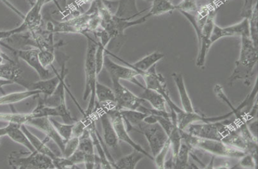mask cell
I'll return each mask as SVG.
<instances>
[{"instance_id": "6da1fadb", "label": "cell", "mask_w": 258, "mask_h": 169, "mask_svg": "<svg viewBox=\"0 0 258 169\" xmlns=\"http://www.w3.org/2000/svg\"><path fill=\"white\" fill-rule=\"evenodd\" d=\"M239 58L235 63V68L229 77V85L235 82L243 81L245 85H250L253 70L257 62V49L250 37H240Z\"/></svg>"}, {"instance_id": "7a4b0ae2", "label": "cell", "mask_w": 258, "mask_h": 169, "mask_svg": "<svg viewBox=\"0 0 258 169\" xmlns=\"http://www.w3.org/2000/svg\"><path fill=\"white\" fill-rule=\"evenodd\" d=\"M84 36L87 39L88 45L85 61V89L83 98L86 101L90 96L87 109L84 116H90L93 114L95 108L96 85L97 82L95 55L98 41L92 38L88 33L84 34Z\"/></svg>"}, {"instance_id": "3957f363", "label": "cell", "mask_w": 258, "mask_h": 169, "mask_svg": "<svg viewBox=\"0 0 258 169\" xmlns=\"http://www.w3.org/2000/svg\"><path fill=\"white\" fill-rule=\"evenodd\" d=\"M182 140L190 146L192 150H199L214 155L240 159L246 154L244 151L231 147L220 140L200 138L190 135L187 132L180 130Z\"/></svg>"}, {"instance_id": "277c9868", "label": "cell", "mask_w": 258, "mask_h": 169, "mask_svg": "<svg viewBox=\"0 0 258 169\" xmlns=\"http://www.w3.org/2000/svg\"><path fill=\"white\" fill-rule=\"evenodd\" d=\"M236 127L234 122L228 120L213 122L192 123L185 131L191 136L200 138L220 140L224 142L231 131Z\"/></svg>"}, {"instance_id": "5b68a950", "label": "cell", "mask_w": 258, "mask_h": 169, "mask_svg": "<svg viewBox=\"0 0 258 169\" xmlns=\"http://www.w3.org/2000/svg\"><path fill=\"white\" fill-rule=\"evenodd\" d=\"M9 165L16 169H54L50 157L34 151L33 152L13 151L8 157Z\"/></svg>"}, {"instance_id": "8992f818", "label": "cell", "mask_w": 258, "mask_h": 169, "mask_svg": "<svg viewBox=\"0 0 258 169\" xmlns=\"http://www.w3.org/2000/svg\"><path fill=\"white\" fill-rule=\"evenodd\" d=\"M68 73V70L66 68V63L63 62L61 71V80L54 92L49 96H44L41 98L44 104L48 107L56 108L58 111L59 117L62 118L65 123L71 124L75 122L76 119L73 118L69 110L66 102V90L67 86L65 84V78Z\"/></svg>"}, {"instance_id": "52a82bcc", "label": "cell", "mask_w": 258, "mask_h": 169, "mask_svg": "<svg viewBox=\"0 0 258 169\" xmlns=\"http://www.w3.org/2000/svg\"><path fill=\"white\" fill-rule=\"evenodd\" d=\"M93 14L87 12L80 14L64 22H56L51 19L47 25V30L50 33H74L84 35L88 32L89 20Z\"/></svg>"}, {"instance_id": "ba28073f", "label": "cell", "mask_w": 258, "mask_h": 169, "mask_svg": "<svg viewBox=\"0 0 258 169\" xmlns=\"http://www.w3.org/2000/svg\"><path fill=\"white\" fill-rule=\"evenodd\" d=\"M156 65L153 66L146 72L140 73V76H141L144 80L146 88L151 89L161 94L167 101L168 107L171 108V111H175L176 114L179 113L182 109L172 101L165 79L161 74L157 73Z\"/></svg>"}, {"instance_id": "9c48e42d", "label": "cell", "mask_w": 258, "mask_h": 169, "mask_svg": "<svg viewBox=\"0 0 258 169\" xmlns=\"http://www.w3.org/2000/svg\"><path fill=\"white\" fill-rule=\"evenodd\" d=\"M217 10V7L212 10L207 21L203 26L199 35L197 36L198 40H199V50L196 65L199 68L204 67L206 57H207L211 45L213 44L211 42V38L214 26L216 24L215 19H216Z\"/></svg>"}, {"instance_id": "30bf717a", "label": "cell", "mask_w": 258, "mask_h": 169, "mask_svg": "<svg viewBox=\"0 0 258 169\" xmlns=\"http://www.w3.org/2000/svg\"><path fill=\"white\" fill-rule=\"evenodd\" d=\"M139 130H135L145 136L150 145L153 156L154 157L161 150L167 142L168 137L158 122L148 124L142 122L137 126Z\"/></svg>"}, {"instance_id": "8fae6325", "label": "cell", "mask_w": 258, "mask_h": 169, "mask_svg": "<svg viewBox=\"0 0 258 169\" xmlns=\"http://www.w3.org/2000/svg\"><path fill=\"white\" fill-rule=\"evenodd\" d=\"M115 97L117 110H138L145 102L142 97L137 96L121 84L119 80L111 79Z\"/></svg>"}, {"instance_id": "7c38bea8", "label": "cell", "mask_w": 258, "mask_h": 169, "mask_svg": "<svg viewBox=\"0 0 258 169\" xmlns=\"http://www.w3.org/2000/svg\"><path fill=\"white\" fill-rule=\"evenodd\" d=\"M104 67L107 70L111 79H115L119 81L124 80L133 83L143 90L145 88V87L138 81L137 77L140 75L136 70L130 67H126L116 64L107 54H105V56Z\"/></svg>"}, {"instance_id": "4fadbf2b", "label": "cell", "mask_w": 258, "mask_h": 169, "mask_svg": "<svg viewBox=\"0 0 258 169\" xmlns=\"http://www.w3.org/2000/svg\"><path fill=\"white\" fill-rule=\"evenodd\" d=\"M109 116L110 117L111 122L113 123V127L115 130L117 138L121 141L125 142L126 144H128L131 147H133L134 150L140 151L144 154L146 157L154 161V157L149 154L147 151H145L144 149L137 143L135 142L133 139L129 136L127 128L125 127L124 120L120 111L115 109L107 111Z\"/></svg>"}, {"instance_id": "5bb4252c", "label": "cell", "mask_w": 258, "mask_h": 169, "mask_svg": "<svg viewBox=\"0 0 258 169\" xmlns=\"http://www.w3.org/2000/svg\"><path fill=\"white\" fill-rule=\"evenodd\" d=\"M233 36L250 37L248 19L243 18L241 22L226 27L222 28L217 24L215 25L211 40L212 43L214 44L215 42L225 37Z\"/></svg>"}, {"instance_id": "9a60e30c", "label": "cell", "mask_w": 258, "mask_h": 169, "mask_svg": "<svg viewBox=\"0 0 258 169\" xmlns=\"http://www.w3.org/2000/svg\"><path fill=\"white\" fill-rule=\"evenodd\" d=\"M27 125L36 128L43 132L48 138L53 140L54 142L58 146L61 153L63 152L67 141L60 136L58 131H56L52 123L51 122L50 117H44L32 119L28 122Z\"/></svg>"}, {"instance_id": "2e32d148", "label": "cell", "mask_w": 258, "mask_h": 169, "mask_svg": "<svg viewBox=\"0 0 258 169\" xmlns=\"http://www.w3.org/2000/svg\"><path fill=\"white\" fill-rule=\"evenodd\" d=\"M18 58L21 59L32 68L41 80L49 79L51 73L50 71L43 67L39 58L38 48L33 47L30 49H16L15 54Z\"/></svg>"}, {"instance_id": "e0dca14e", "label": "cell", "mask_w": 258, "mask_h": 169, "mask_svg": "<svg viewBox=\"0 0 258 169\" xmlns=\"http://www.w3.org/2000/svg\"><path fill=\"white\" fill-rule=\"evenodd\" d=\"M22 75V69L16 60L6 62L0 64V78L13 81L15 84L21 85L27 88L30 83L23 81Z\"/></svg>"}, {"instance_id": "ac0fdd59", "label": "cell", "mask_w": 258, "mask_h": 169, "mask_svg": "<svg viewBox=\"0 0 258 169\" xmlns=\"http://www.w3.org/2000/svg\"><path fill=\"white\" fill-rule=\"evenodd\" d=\"M100 118L101 120L105 144L109 147L117 150L119 147V139L117 138L110 117L107 111H103L100 114Z\"/></svg>"}, {"instance_id": "d6986e66", "label": "cell", "mask_w": 258, "mask_h": 169, "mask_svg": "<svg viewBox=\"0 0 258 169\" xmlns=\"http://www.w3.org/2000/svg\"><path fill=\"white\" fill-rule=\"evenodd\" d=\"M113 57L118 59L120 61L124 63L128 67H130L134 69V70H136L140 75V73L146 72V71L150 70L151 67H153V66L157 65V63L163 59L165 55L163 53L159 52L158 51H154V52L143 57V58L140 60L139 61L133 64H128V63L119 59L118 57L115 55H113Z\"/></svg>"}, {"instance_id": "ffe728a7", "label": "cell", "mask_w": 258, "mask_h": 169, "mask_svg": "<svg viewBox=\"0 0 258 169\" xmlns=\"http://www.w3.org/2000/svg\"><path fill=\"white\" fill-rule=\"evenodd\" d=\"M147 10L146 9L139 11L137 8V0H118V7L114 16L120 19L132 21Z\"/></svg>"}, {"instance_id": "44dd1931", "label": "cell", "mask_w": 258, "mask_h": 169, "mask_svg": "<svg viewBox=\"0 0 258 169\" xmlns=\"http://www.w3.org/2000/svg\"><path fill=\"white\" fill-rule=\"evenodd\" d=\"M171 77H173V81L177 88V90H178L182 110L187 111V112H194L196 110L194 109L190 97L188 96L182 74L174 73L172 74Z\"/></svg>"}, {"instance_id": "7402d4cb", "label": "cell", "mask_w": 258, "mask_h": 169, "mask_svg": "<svg viewBox=\"0 0 258 169\" xmlns=\"http://www.w3.org/2000/svg\"><path fill=\"white\" fill-rule=\"evenodd\" d=\"M54 72L56 73V76H54L53 78L41 80V81L38 82L30 83L27 90H39L42 93L44 94V96L50 95L56 90L60 80H61V74H59L56 70H54Z\"/></svg>"}, {"instance_id": "603a6c76", "label": "cell", "mask_w": 258, "mask_h": 169, "mask_svg": "<svg viewBox=\"0 0 258 169\" xmlns=\"http://www.w3.org/2000/svg\"><path fill=\"white\" fill-rule=\"evenodd\" d=\"M21 130L25 134V135L28 137V140L32 145L34 150L38 151L39 153H41L45 155L50 157L52 160L55 159L57 156L55 154L50 150L49 147H48L46 145V142L49 141L50 140L48 137H46V139L44 141H42L40 140L38 137L36 136L32 133H31L29 130L26 127V125H22L21 127Z\"/></svg>"}, {"instance_id": "cb8c5ba5", "label": "cell", "mask_w": 258, "mask_h": 169, "mask_svg": "<svg viewBox=\"0 0 258 169\" xmlns=\"http://www.w3.org/2000/svg\"><path fill=\"white\" fill-rule=\"evenodd\" d=\"M146 157L144 154L136 150L133 152L121 157L112 165L113 168L116 169H135L140 161Z\"/></svg>"}, {"instance_id": "d4e9b609", "label": "cell", "mask_w": 258, "mask_h": 169, "mask_svg": "<svg viewBox=\"0 0 258 169\" xmlns=\"http://www.w3.org/2000/svg\"><path fill=\"white\" fill-rule=\"evenodd\" d=\"M41 93V91L39 90H27L19 91V92L4 94V95L0 96V105L16 104V103L24 101L30 97L39 95Z\"/></svg>"}, {"instance_id": "484cf974", "label": "cell", "mask_w": 258, "mask_h": 169, "mask_svg": "<svg viewBox=\"0 0 258 169\" xmlns=\"http://www.w3.org/2000/svg\"><path fill=\"white\" fill-rule=\"evenodd\" d=\"M140 97L144 99L145 101L150 103L154 109L167 111V101L161 94L156 91L145 87L144 91Z\"/></svg>"}, {"instance_id": "4316f807", "label": "cell", "mask_w": 258, "mask_h": 169, "mask_svg": "<svg viewBox=\"0 0 258 169\" xmlns=\"http://www.w3.org/2000/svg\"><path fill=\"white\" fill-rule=\"evenodd\" d=\"M128 132L134 130L148 116L139 110H120Z\"/></svg>"}, {"instance_id": "83f0119b", "label": "cell", "mask_w": 258, "mask_h": 169, "mask_svg": "<svg viewBox=\"0 0 258 169\" xmlns=\"http://www.w3.org/2000/svg\"><path fill=\"white\" fill-rule=\"evenodd\" d=\"M10 128L8 132L7 136L14 142L27 148L30 152H33L35 151L30 140H28L27 136L21 130L22 126L13 124V123H10Z\"/></svg>"}, {"instance_id": "f1b7e54d", "label": "cell", "mask_w": 258, "mask_h": 169, "mask_svg": "<svg viewBox=\"0 0 258 169\" xmlns=\"http://www.w3.org/2000/svg\"><path fill=\"white\" fill-rule=\"evenodd\" d=\"M206 117L202 115L194 112H187L182 110L176 114V125L180 130H185L188 126L199 122H205Z\"/></svg>"}, {"instance_id": "f546056e", "label": "cell", "mask_w": 258, "mask_h": 169, "mask_svg": "<svg viewBox=\"0 0 258 169\" xmlns=\"http://www.w3.org/2000/svg\"><path fill=\"white\" fill-rule=\"evenodd\" d=\"M151 7L149 8L148 14L151 17L171 14L176 11V5L172 4L170 0H153Z\"/></svg>"}, {"instance_id": "4dcf8cb0", "label": "cell", "mask_w": 258, "mask_h": 169, "mask_svg": "<svg viewBox=\"0 0 258 169\" xmlns=\"http://www.w3.org/2000/svg\"><path fill=\"white\" fill-rule=\"evenodd\" d=\"M96 97L99 104L116 103L113 89L98 82H97L96 85Z\"/></svg>"}, {"instance_id": "1f68e13d", "label": "cell", "mask_w": 258, "mask_h": 169, "mask_svg": "<svg viewBox=\"0 0 258 169\" xmlns=\"http://www.w3.org/2000/svg\"><path fill=\"white\" fill-rule=\"evenodd\" d=\"M32 119L31 113H0V122L13 123L20 126L27 125L28 122Z\"/></svg>"}, {"instance_id": "d6a6232c", "label": "cell", "mask_w": 258, "mask_h": 169, "mask_svg": "<svg viewBox=\"0 0 258 169\" xmlns=\"http://www.w3.org/2000/svg\"><path fill=\"white\" fill-rule=\"evenodd\" d=\"M192 149L182 140L176 159L175 160L174 168H187L188 167L189 156Z\"/></svg>"}, {"instance_id": "836d02e7", "label": "cell", "mask_w": 258, "mask_h": 169, "mask_svg": "<svg viewBox=\"0 0 258 169\" xmlns=\"http://www.w3.org/2000/svg\"><path fill=\"white\" fill-rule=\"evenodd\" d=\"M78 150L83 151L86 155H94V145L88 128L79 137Z\"/></svg>"}, {"instance_id": "e575fe53", "label": "cell", "mask_w": 258, "mask_h": 169, "mask_svg": "<svg viewBox=\"0 0 258 169\" xmlns=\"http://www.w3.org/2000/svg\"><path fill=\"white\" fill-rule=\"evenodd\" d=\"M33 118H39V117H59L58 111L56 108L48 107L42 102L41 97H39L38 105L34 109L31 111Z\"/></svg>"}, {"instance_id": "d590c367", "label": "cell", "mask_w": 258, "mask_h": 169, "mask_svg": "<svg viewBox=\"0 0 258 169\" xmlns=\"http://www.w3.org/2000/svg\"><path fill=\"white\" fill-rule=\"evenodd\" d=\"M248 24L250 30V38L254 46L257 48L258 39V10L257 5L254 8L251 16L249 17Z\"/></svg>"}, {"instance_id": "8d00e7d4", "label": "cell", "mask_w": 258, "mask_h": 169, "mask_svg": "<svg viewBox=\"0 0 258 169\" xmlns=\"http://www.w3.org/2000/svg\"><path fill=\"white\" fill-rule=\"evenodd\" d=\"M50 120L51 122L52 123L54 127L58 131L60 136L66 141H67L68 140L73 137L74 125L75 123H73V124H68V123H61L56 121V120L53 118H51V117H50Z\"/></svg>"}, {"instance_id": "74e56055", "label": "cell", "mask_w": 258, "mask_h": 169, "mask_svg": "<svg viewBox=\"0 0 258 169\" xmlns=\"http://www.w3.org/2000/svg\"><path fill=\"white\" fill-rule=\"evenodd\" d=\"M202 3L197 0H182L179 4L176 5V11L180 13H196Z\"/></svg>"}, {"instance_id": "f35d334b", "label": "cell", "mask_w": 258, "mask_h": 169, "mask_svg": "<svg viewBox=\"0 0 258 169\" xmlns=\"http://www.w3.org/2000/svg\"><path fill=\"white\" fill-rule=\"evenodd\" d=\"M39 58L40 62L43 67L47 68L48 67H51L54 62V49L53 48H44V49L39 50Z\"/></svg>"}, {"instance_id": "ab89813d", "label": "cell", "mask_w": 258, "mask_h": 169, "mask_svg": "<svg viewBox=\"0 0 258 169\" xmlns=\"http://www.w3.org/2000/svg\"><path fill=\"white\" fill-rule=\"evenodd\" d=\"M106 48L98 41L96 51L95 61L97 76L101 73L104 68Z\"/></svg>"}, {"instance_id": "60d3db41", "label": "cell", "mask_w": 258, "mask_h": 169, "mask_svg": "<svg viewBox=\"0 0 258 169\" xmlns=\"http://www.w3.org/2000/svg\"><path fill=\"white\" fill-rule=\"evenodd\" d=\"M170 141L168 139L165 145L163 146V148L161 149V150L154 157V161L155 163H156L157 168L160 169L164 168L166 157H167L168 151L170 150Z\"/></svg>"}, {"instance_id": "b9f144b4", "label": "cell", "mask_w": 258, "mask_h": 169, "mask_svg": "<svg viewBox=\"0 0 258 169\" xmlns=\"http://www.w3.org/2000/svg\"><path fill=\"white\" fill-rule=\"evenodd\" d=\"M79 145V137H72L66 142L64 151L62 156L65 157H70L72 154L78 150Z\"/></svg>"}, {"instance_id": "7bdbcfd3", "label": "cell", "mask_w": 258, "mask_h": 169, "mask_svg": "<svg viewBox=\"0 0 258 169\" xmlns=\"http://www.w3.org/2000/svg\"><path fill=\"white\" fill-rule=\"evenodd\" d=\"M257 5V0H244V5L242 10L241 16L248 19L255 7Z\"/></svg>"}, {"instance_id": "ee69618b", "label": "cell", "mask_w": 258, "mask_h": 169, "mask_svg": "<svg viewBox=\"0 0 258 169\" xmlns=\"http://www.w3.org/2000/svg\"><path fill=\"white\" fill-rule=\"evenodd\" d=\"M16 34H17V33L15 28L8 31H0V45L12 51L14 54L16 53V49H14L10 45L5 44L4 42H3V40L10 38L11 37L16 35Z\"/></svg>"}, {"instance_id": "f6af8a7d", "label": "cell", "mask_w": 258, "mask_h": 169, "mask_svg": "<svg viewBox=\"0 0 258 169\" xmlns=\"http://www.w3.org/2000/svg\"><path fill=\"white\" fill-rule=\"evenodd\" d=\"M239 164L243 167L257 168V161L250 154H246L240 159Z\"/></svg>"}, {"instance_id": "bcb514c9", "label": "cell", "mask_w": 258, "mask_h": 169, "mask_svg": "<svg viewBox=\"0 0 258 169\" xmlns=\"http://www.w3.org/2000/svg\"><path fill=\"white\" fill-rule=\"evenodd\" d=\"M68 158L74 165L82 164L85 161V153L82 151L77 150Z\"/></svg>"}, {"instance_id": "7dc6e473", "label": "cell", "mask_w": 258, "mask_h": 169, "mask_svg": "<svg viewBox=\"0 0 258 169\" xmlns=\"http://www.w3.org/2000/svg\"><path fill=\"white\" fill-rule=\"evenodd\" d=\"M248 127L251 133L255 137H257V120L253 122H250L248 123Z\"/></svg>"}, {"instance_id": "c3c4849f", "label": "cell", "mask_w": 258, "mask_h": 169, "mask_svg": "<svg viewBox=\"0 0 258 169\" xmlns=\"http://www.w3.org/2000/svg\"><path fill=\"white\" fill-rule=\"evenodd\" d=\"M14 60L11 59L7 54L5 53L1 49H0V64L6 62H12Z\"/></svg>"}, {"instance_id": "681fc988", "label": "cell", "mask_w": 258, "mask_h": 169, "mask_svg": "<svg viewBox=\"0 0 258 169\" xmlns=\"http://www.w3.org/2000/svg\"><path fill=\"white\" fill-rule=\"evenodd\" d=\"M15 84L13 81H8L4 79L0 78V90H2V88L8 85H12Z\"/></svg>"}, {"instance_id": "f907efd6", "label": "cell", "mask_w": 258, "mask_h": 169, "mask_svg": "<svg viewBox=\"0 0 258 169\" xmlns=\"http://www.w3.org/2000/svg\"><path fill=\"white\" fill-rule=\"evenodd\" d=\"M67 2L68 0H55V4L58 7L60 5L59 7H65Z\"/></svg>"}, {"instance_id": "816d5d0a", "label": "cell", "mask_w": 258, "mask_h": 169, "mask_svg": "<svg viewBox=\"0 0 258 169\" xmlns=\"http://www.w3.org/2000/svg\"><path fill=\"white\" fill-rule=\"evenodd\" d=\"M79 2L80 3V4H91V3H93L94 1H96V0H78Z\"/></svg>"}, {"instance_id": "f5cc1de1", "label": "cell", "mask_w": 258, "mask_h": 169, "mask_svg": "<svg viewBox=\"0 0 258 169\" xmlns=\"http://www.w3.org/2000/svg\"><path fill=\"white\" fill-rule=\"evenodd\" d=\"M28 4L31 6V7H33V6L36 4L37 0H27Z\"/></svg>"}, {"instance_id": "db71d44e", "label": "cell", "mask_w": 258, "mask_h": 169, "mask_svg": "<svg viewBox=\"0 0 258 169\" xmlns=\"http://www.w3.org/2000/svg\"><path fill=\"white\" fill-rule=\"evenodd\" d=\"M171 1V0H170ZM197 1H199L201 3H206V2H210L214 1V0H197Z\"/></svg>"}, {"instance_id": "11a10c76", "label": "cell", "mask_w": 258, "mask_h": 169, "mask_svg": "<svg viewBox=\"0 0 258 169\" xmlns=\"http://www.w3.org/2000/svg\"><path fill=\"white\" fill-rule=\"evenodd\" d=\"M146 1H149V2H151L152 1H153V0H146Z\"/></svg>"}]
</instances>
